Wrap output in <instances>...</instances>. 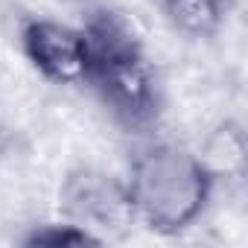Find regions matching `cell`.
Returning a JSON list of instances; mask_svg holds the SVG:
<instances>
[{
    "label": "cell",
    "instance_id": "obj_1",
    "mask_svg": "<svg viewBox=\"0 0 248 248\" xmlns=\"http://www.w3.org/2000/svg\"><path fill=\"white\" fill-rule=\"evenodd\" d=\"M88 38L91 70L88 88L129 132H149L164 108L161 79L146 56V47L126 15L96 6L82 18Z\"/></svg>",
    "mask_w": 248,
    "mask_h": 248
},
{
    "label": "cell",
    "instance_id": "obj_2",
    "mask_svg": "<svg viewBox=\"0 0 248 248\" xmlns=\"http://www.w3.org/2000/svg\"><path fill=\"white\" fill-rule=\"evenodd\" d=\"M123 181L138 225L158 236H178L199 225L219 187L202 155L172 140L140 143Z\"/></svg>",
    "mask_w": 248,
    "mask_h": 248
},
{
    "label": "cell",
    "instance_id": "obj_3",
    "mask_svg": "<svg viewBox=\"0 0 248 248\" xmlns=\"http://www.w3.org/2000/svg\"><path fill=\"white\" fill-rule=\"evenodd\" d=\"M56 202L59 219L79 225L99 245L123 239L132 228H138L126 181H123V175H114L102 167H70L59 184Z\"/></svg>",
    "mask_w": 248,
    "mask_h": 248
},
{
    "label": "cell",
    "instance_id": "obj_4",
    "mask_svg": "<svg viewBox=\"0 0 248 248\" xmlns=\"http://www.w3.org/2000/svg\"><path fill=\"white\" fill-rule=\"evenodd\" d=\"M18 44L30 67L41 79L62 88H76L88 82L91 53L79 24H64L44 15H27L18 27Z\"/></svg>",
    "mask_w": 248,
    "mask_h": 248
},
{
    "label": "cell",
    "instance_id": "obj_5",
    "mask_svg": "<svg viewBox=\"0 0 248 248\" xmlns=\"http://www.w3.org/2000/svg\"><path fill=\"white\" fill-rule=\"evenodd\" d=\"M164 21L190 41L216 38L231 15V0H158Z\"/></svg>",
    "mask_w": 248,
    "mask_h": 248
},
{
    "label": "cell",
    "instance_id": "obj_6",
    "mask_svg": "<svg viewBox=\"0 0 248 248\" xmlns=\"http://www.w3.org/2000/svg\"><path fill=\"white\" fill-rule=\"evenodd\" d=\"M202 161L213 172L216 184L222 181H242L245 175V132L239 123L225 120L210 132L204 149H199Z\"/></svg>",
    "mask_w": 248,
    "mask_h": 248
},
{
    "label": "cell",
    "instance_id": "obj_7",
    "mask_svg": "<svg viewBox=\"0 0 248 248\" xmlns=\"http://www.w3.org/2000/svg\"><path fill=\"white\" fill-rule=\"evenodd\" d=\"M24 245H50V248H73V245H99L88 231H82L79 225H70L64 219L56 222H41L35 225L24 239Z\"/></svg>",
    "mask_w": 248,
    "mask_h": 248
}]
</instances>
